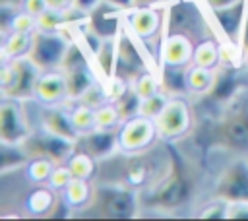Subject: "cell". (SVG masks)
<instances>
[{"label":"cell","mask_w":248,"mask_h":221,"mask_svg":"<svg viewBox=\"0 0 248 221\" xmlns=\"http://www.w3.org/2000/svg\"><path fill=\"white\" fill-rule=\"evenodd\" d=\"M31 37L27 33H17V31H10L4 35V43H2V54L4 60H12V58H19V56H27L29 48H31Z\"/></svg>","instance_id":"21"},{"label":"cell","mask_w":248,"mask_h":221,"mask_svg":"<svg viewBox=\"0 0 248 221\" xmlns=\"http://www.w3.org/2000/svg\"><path fill=\"white\" fill-rule=\"evenodd\" d=\"M136 6H155L159 0H134Z\"/></svg>","instance_id":"42"},{"label":"cell","mask_w":248,"mask_h":221,"mask_svg":"<svg viewBox=\"0 0 248 221\" xmlns=\"http://www.w3.org/2000/svg\"><path fill=\"white\" fill-rule=\"evenodd\" d=\"M35 99L43 105H62V101H68V83L64 72L62 70L41 72L35 87Z\"/></svg>","instance_id":"15"},{"label":"cell","mask_w":248,"mask_h":221,"mask_svg":"<svg viewBox=\"0 0 248 221\" xmlns=\"http://www.w3.org/2000/svg\"><path fill=\"white\" fill-rule=\"evenodd\" d=\"M46 4H48V8H52V10L68 12V10H72L74 0H46Z\"/></svg>","instance_id":"40"},{"label":"cell","mask_w":248,"mask_h":221,"mask_svg":"<svg viewBox=\"0 0 248 221\" xmlns=\"http://www.w3.org/2000/svg\"><path fill=\"white\" fill-rule=\"evenodd\" d=\"M39 126L54 136L64 138V140H70L76 143L79 140V132L74 126L72 114L66 109H62L60 105H45L39 114Z\"/></svg>","instance_id":"12"},{"label":"cell","mask_w":248,"mask_h":221,"mask_svg":"<svg viewBox=\"0 0 248 221\" xmlns=\"http://www.w3.org/2000/svg\"><path fill=\"white\" fill-rule=\"evenodd\" d=\"M54 167L56 165L48 159H31L27 165V173L35 184H48V178H50Z\"/></svg>","instance_id":"30"},{"label":"cell","mask_w":248,"mask_h":221,"mask_svg":"<svg viewBox=\"0 0 248 221\" xmlns=\"http://www.w3.org/2000/svg\"><path fill=\"white\" fill-rule=\"evenodd\" d=\"M238 47L242 56L248 52V0H246V10H244V21H242V29H240V37H238Z\"/></svg>","instance_id":"38"},{"label":"cell","mask_w":248,"mask_h":221,"mask_svg":"<svg viewBox=\"0 0 248 221\" xmlns=\"http://www.w3.org/2000/svg\"><path fill=\"white\" fill-rule=\"evenodd\" d=\"M215 200H223L227 204L248 202V161L234 159L231 161L215 180L213 186Z\"/></svg>","instance_id":"5"},{"label":"cell","mask_w":248,"mask_h":221,"mask_svg":"<svg viewBox=\"0 0 248 221\" xmlns=\"http://www.w3.org/2000/svg\"><path fill=\"white\" fill-rule=\"evenodd\" d=\"M21 8H23L27 14L39 17L41 14H45V12L48 10V4H46V0H23Z\"/></svg>","instance_id":"37"},{"label":"cell","mask_w":248,"mask_h":221,"mask_svg":"<svg viewBox=\"0 0 248 221\" xmlns=\"http://www.w3.org/2000/svg\"><path fill=\"white\" fill-rule=\"evenodd\" d=\"M244 10H246V0H240L227 8H215V10L207 8L213 25L225 39L223 45L238 47V37H240V29H242V21H244Z\"/></svg>","instance_id":"10"},{"label":"cell","mask_w":248,"mask_h":221,"mask_svg":"<svg viewBox=\"0 0 248 221\" xmlns=\"http://www.w3.org/2000/svg\"><path fill=\"white\" fill-rule=\"evenodd\" d=\"M120 124H122V116H120V112H118V109H116V105L112 101H108L103 107L95 109V128L114 130Z\"/></svg>","instance_id":"26"},{"label":"cell","mask_w":248,"mask_h":221,"mask_svg":"<svg viewBox=\"0 0 248 221\" xmlns=\"http://www.w3.org/2000/svg\"><path fill=\"white\" fill-rule=\"evenodd\" d=\"M157 134L155 120L136 114L128 120H124L118 128V149L126 153H136L145 149L147 145L153 143Z\"/></svg>","instance_id":"7"},{"label":"cell","mask_w":248,"mask_h":221,"mask_svg":"<svg viewBox=\"0 0 248 221\" xmlns=\"http://www.w3.org/2000/svg\"><path fill=\"white\" fill-rule=\"evenodd\" d=\"M126 23L138 39H151L163 27V12L155 6H134L126 14Z\"/></svg>","instance_id":"14"},{"label":"cell","mask_w":248,"mask_h":221,"mask_svg":"<svg viewBox=\"0 0 248 221\" xmlns=\"http://www.w3.org/2000/svg\"><path fill=\"white\" fill-rule=\"evenodd\" d=\"M244 64H246V68H248V52L244 54Z\"/></svg>","instance_id":"43"},{"label":"cell","mask_w":248,"mask_h":221,"mask_svg":"<svg viewBox=\"0 0 248 221\" xmlns=\"http://www.w3.org/2000/svg\"><path fill=\"white\" fill-rule=\"evenodd\" d=\"M76 147L79 151L89 153L97 161L107 159V157H110L118 149V132L103 130V128H93V130H89V132L79 136Z\"/></svg>","instance_id":"13"},{"label":"cell","mask_w":248,"mask_h":221,"mask_svg":"<svg viewBox=\"0 0 248 221\" xmlns=\"http://www.w3.org/2000/svg\"><path fill=\"white\" fill-rule=\"evenodd\" d=\"M91 200H93V188L89 180L72 178V182L64 188V202L74 209H81L89 205Z\"/></svg>","instance_id":"19"},{"label":"cell","mask_w":248,"mask_h":221,"mask_svg":"<svg viewBox=\"0 0 248 221\" xmlns=\"http://www.w3.org/2000/svg\"><path fill=\"white\" fill-rule=\"evenodd\" d=\"M72 178H74V176H72L68 165L62 163V165H56V167H54V171H52V174H50V178H48V186H50L52 190L64 192V188L72 182Z\"/></svg>","instance_id":"33"},{"label":"cell","mask_w":248,"mask_h":221,"mask_svg":"<svg viewBox=\"0 0 248 221\" xmlns=\"http://www.w3.org/2000/svg\"><path fill=\"white\" fill-rule=\"evenodd\" d=\"M21 145L29 153L31 159H48L54 165L66 163L72 157V153L76 151V142L54 136L43 128L33 130Z\"/></svg>","instance_id":"4"},{"label":"cell","mask_w":248,"mask_h":221,"mask_svg":"<svg viewBox=\"0 0 248 221\" xmlns=\"http://www.w3.org/2000/svg\"><path fill=\"white\" fill-rule=\"evenodd\" d=\"M138 37L132 35L128 29L124 35H116V64H114V74L128 79L130 83L145 72V58L141 50L136 45Z\"/></svg>","instance_id":"9"},{"label":"cell","mask_w":248,"mask_h":221,"mask_svg":"<svg viewBox=\"0 0 248 221\" xmlns=\"http://www.w3.org/2000/svg\"><path fill=\"white\" fill-rule=\"evenodd\" d=\"M97 215L110 219H128L138 211V196L124 186H99L89 204Z\"/></svg>","instance_id":"3"},{"label":"cell","mask_w":248,"mask_h":221,"mask_svg":"<svg viewBox=\"0 0 248 221\" xmlns=\"http://www.w3.org/2000/svg\"><path fill=\"white\" fill-rule=\"evenodd\" d=\"M23 101L2 97L0 105V143H23L31 134Z\"/></svg>","instance_id":"6"},{"label":"cell","mask_w":248,"mask_h":221,"mask_svg":"<svg viewBox=\"0 0 248 221\" xmlns=\"http://www.w3.org/2000/svg\"><path fill=\"white\" fill-rule=\"evenodd\" d=\"M70 47H72L70 39L66 35H62L60 31L37 29L31 37V48H29L27 56L41 72L60 70Z\"/></svg>","instance_id":"2"},{"label":"cell","mask_w":248,"mask_h":221,"mask_svg":"<svg viewBox=\"0 0 248 221\" xmlns=\"http://www.w3.org/2000/svg\"><path fill=\"white\" fill-rule=\"evenodd\" d=\"M70 114H72L74 126L79 132V136L95 128V109H91V107H87V105L78 101V105L70 110Z\"/></svg>","instance_id":"27"},{"label":"cell","mask_w":248,"mask_h":221,"mask_svg":"<svg viewBox=\"0 0 248 221\" xmlns=\"http://www.w3.org/2000/svg\"><path fill=\"white\" fill-rule=\"evenodd\" d=\"M219 140L231 149L248 147V110H236L229 114L217 128Z\"/></svg>","instance_id":"17"},{"label":"cell","mask_w":248,"mask_h":221,"mask_svg":"<svg viewBox=\"0 0 248 221\" xmlns=\"http://www.w3.org/2000/svg\"><path fill=\"white\" fill-rule=\"evenodd\" d=\"M186 196H188V180L180 173L172 171L155 188V192H153V204L159 205V207L170 209V207L180 205L186 200Z\"/></svg>","instance_id":"16"},{"label":"cell","mask_w":248,"mask_h":221,"mask_svg":"<svg viewBox=\"0 0 248 221\" xmlns=\"http://www.w3.org/2000/svg\"><path fill=\"white\" fill-rule=\"evenodd\" d=\"M227 219H248V202L227 204Z\"/></svg>","instance_id":"35"},{"label":"cell","mask_w":248,"mask_h":221,"mask_svg":"<svg viewBox=\"0 0 248 221\" xmlns=\"http://www.w3.org/2000/svg\"><path fill=\"white\" fill-rule=\"evenodd\" d=\"M101 4H103V0H74L72 8H74L78 14H81V16H89V14H93Z\"/></svg>","instance_id":"36"},{"label":"cell","mask_w":248,"mask_h":221,"mask_svg":"<svg viewBox=\"0 0 248 221\" xmlns=\"http://www.w3.org/2000/svg\"><path fill=\"white\" fill-rule=\"evenodd\" d=\"M103 4L112 8V10H118V12H128L136 6L134 0H103Z\"/></svg>","instance_id":"39"},{"label":"cell","mask_w":248,"mask_h":221,"mask_svg":"<svg viewBox=\"0 0 248 221\" xmlns=\"http://www.w3.org/2000/svg\"><path fill=\"white\" fill-rule=\"evenodd\" d=\"M56 202V196H54V190L48 186H39L35 192L29 194V200H27V209L35 215H43V213H48L52 209Z\"/></svg>","instance_id":"24"},{"label":"cell","mask_w":248,"mask_h":221,"mask_svg":"<svg viewBox=\"0 0 248 221\" xmlns=\"http://www.w3.org/2000/svg\"><path fill=\"white\" fill-rule=\"evenodd\" d=\"M41 70L29 60V56H19L2 62V97L17 99L27 103L35 99V87Z\"/></svg>","instance_id":"1"},{"label":"cell","mask_w":248,"mask_h":221,"mask_svg":"<svg viewBox=\"0 0 248 221\" xmlns=\"http://www.w3.org/2000/svg\"><path fill=\"white\" fill-rule=\"evenodd\" d=\"M190 124H192L190 107L184 99L178 97H170L163 112L155 118L157 134L165 140H176L184 136L190 130Z\"/></svg>","instance_id":"8"},{"label":"cell","mask_w":248,"mask_h":221,"mask_svg":"<svg viewBox=\"0 0 248 221\" xmlns=\"http://www.w3.org/2000/svg\"><path fill=\"white\" fill-rule=\"evenodd\" d=\"M37 29H39V25H37V17H35V16L27 14L25 10L14 12V16H12V19H10V31L33 35Z\"/></svg>","instance_id":"31"},{"label":"cell","mask_w":248,"mask_h":221,"mask_svg":"<svg viewBox=\"0 0 248 221\" xmlns=\"http://www.w3.org/2000/svg\"><path fill=\"white\" fill-rule=\"evenodd\" d=\"M140 97H138V93L132 89V85H130V89L122 95V97H118L116 101H114V105H116V109H118V112H120V116H122V122L124 120H128V118H132V116H136V114H140Z\"/></svg>","instance_id":"29"},{"label":"cell","mask_w":248,"mask_h":221,"mask_svg":"<svg viewBox=\"0 0 248 221\" xmlns=\"http://www.w3.org/2000/svg\"><path fill=\"white\" fill-rule=\"evenodd\" d=\"M186 81H188V91H194V93H200V95L209 93L211 87H213V81H215V70L192 64L188 68Z\"/></svg>","instance_id":"22"},{"label":"cell","mask_w":248,"mask_h":221,"mask_svg":"<svg viewBox=\"0 0 248 221\" xmlns=\"http://www.w3.org/2000/svg\"><path fill=\"white\" fill-rule=\"evenodd\" d=\"M95 161H97V159H93L89 153L79 151V149L76 147V151H74L72 157L66 161V165H68V169H70V173H72L74 178L91 180V176L95 174Z\"/></svg>","instance_id":"23"},{"label":"cell","mask_w":248,"mask_h":221,"mask_svg":"<svg viewBox=\"0 0 248 221\" xmlns=\"http://www.w3.org/2000/svg\"><path fill=\"white\" fill-rule=\"evenodd\" d=\"M202 2L205 4V8L215 10V8H227V6H232V4H236V2H240V0H202Z\"/></svg>","instance_id":"41"},{"label":"cell","mask_w":248,"mask_h":221,"mask_svg":"<svg viewBox=\"0 0 248 221\" xmlns=\"http://www.w3.org/2000/svg\"><path fill=\"white\" fill-rule=\"evenodd\" d=\"M194 41L184 33H165L161 41V66H188L194 56Z\"/></svg>","instance_id":"11"},{"label":"cell","mask_w":248,"mask_h":221,"mask_svg":"<svg viewBox=\"0 0 248 221\" xmlns=\"http://www.w3.org/2000/svg\"><path fill=\"white\" fill-rule=\"evenodd\" d=\"M192 64L203 66V68H209V70H217L219 64H221V45L211 41V39L200 41L194 48Z\"/></svg>","instance_id":"20"},{"label":"cell","mask_w":248,"mask_h":221,"mask_svg":"<svg viewBox=\"0 0 248 221\" xmlns=\"http://www.w3.org/2000/svg\"><path fill=\"white\" fill-rule=\"evenodd\" d=\"M31 157L23 149L21 143H2L0 149V173L6 174L10 171H17L25 165H29Z\"/></svg>","instance_id":"18"},{"label":"cell","mask_w":248,"mask_h":221,"mask_svg":"<svg viewBox=\"0 0 248 221\" xmlns=\"http://www.w3.org/2000/svg\"><path fill=\"white\" fill-rule=\"evenodd\" d=\"M202 217L203 219H227V202H223V200H217L213 205H209V207H205L203 211H202Z\"/></svg>","instance_id":"34"},{"label":"cell","mask_w":248,"mask_h":221,"mask_svg":"<svg viewBox=\"0 0 248 221\" xmlns=\"http://www.w3.org/2000/svg\"><path fill=\"white\" fill-rule=\"evenodd\" d=\"M79 103H83V105H87V107H91V109H99V107H103L105 103H108V97H107V91H105V87H103L101 83H93V85L81 95Z\"/></svg>","instance_id":"32"},{"label":"cell","mask_w":248,"mask_h":221,"mask_svg":"<svg viewBox=\"0 0 248 221\" xmlns=\"http://www.w3.org/2000/svg\"><path fill=\"white\" fill-rule=\"evenodd\" d=\"M130 85H132V89L138 93L140 99H145V97L155 95L157 91H161L159 74H157V72H151V70H145L143 74H140Z\"/></svg>","instance_id":"25"},{"label":"cell","mask_w":248,"mask_h":221,"mask_svg":"<svg viewBox=\"0 0 248 221\" xmlns=\"http://www.w3.org/2000/svg\"><path fill=\"white\" fill-rule=\"evenodd\" d=\"M169 99H170V97H169L167 93H163V91H157L155 95H149V97L141 99V101H140V114H141V116H147V118H151V120H155V118L163 112V109L167 107Z\"/></svg>","instance_id":"28"}]
</instances>
